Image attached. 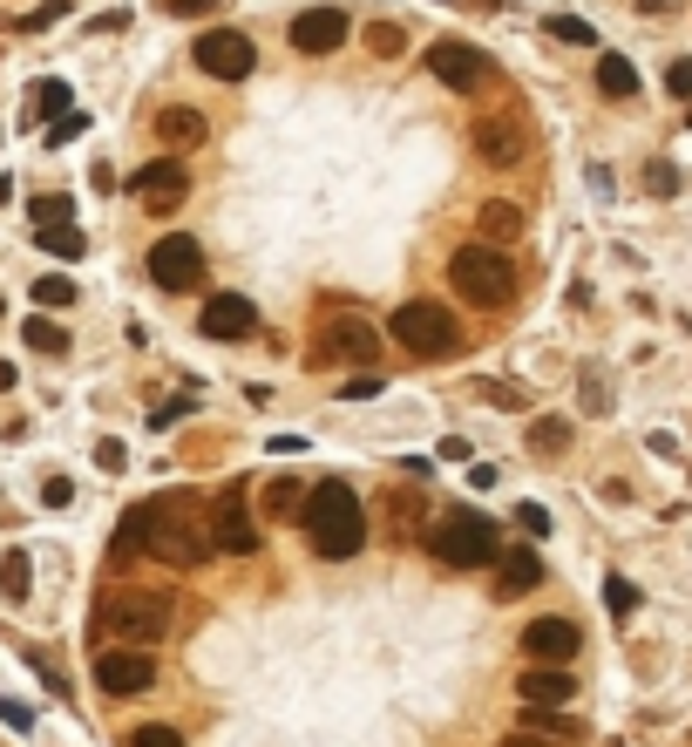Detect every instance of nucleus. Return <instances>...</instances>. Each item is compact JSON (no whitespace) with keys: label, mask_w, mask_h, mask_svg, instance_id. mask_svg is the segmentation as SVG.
<instances>
[{"label":"nucleus","mask_w":692,"mask_h":747,"mask_svg":"<svg viewBox=\"0 0 692 747\" xmlns=\"http://www.w3.org/2000/svg\"><path fill=\"white\" fill-rule=\"evenodd\" d=\"M89 190H102V198H109V190H116V171H109V164H96V171H89Z\"/></svg>","instance_id":"49530a36"},{"label":"nucleus","mask_w":692,"mask_h":747,"mask_svg":"<svg viewBox=\"0 0 692 747\" xmlns=\"http://www.w3.org/2000/svg\"><path fill=\"white\" fill-rule=\"evenodd\" d=\"M21 340H28L34 353H68V333H62V327L48 320V312H34V320L21 327Z\"/></svg>","instance_id":"bb28decb"},{"label":"nucleus","mask_w":692,"mask_h":747,"mask_svg":"<svg viewBox=\"0 0 692 747\" xmlns=\"http://www.w3.org/2000/svg\"><path fill=\"white\" fill-rule=\"evenodd\" d=\"M387 333L415 353V361H455L462 353V320L448 306H435V299H407L387 320Z\"/></svg>","instance_id":"39448f33"},{"label":"nucleus","mask_w":692,"mask_h":747,"mask_svg":"<svg viewBox=\"0 0 692 747\" xmlns=\"http://www.w3.org/2000/svg\"><path fill=\"white\" fill-rule=\"evenodd\" d=\"M475 231H482V245H509L516 231H523V211L503 205V198H488V205L475 211Z\"/></svg>","instance_id":"412c9836"},{"label":"nucleus","mask_w":692,"mask_h":747,"mask_svg":"<svg viewBox=\"0 0 692 747\" xmlns=\"http://www.w3.org/2000/svg\"><path fill=\"white\" fill-rule=\"evenodd\" d=\"M529 442H537L543 455H563V449H570V421H563V415H543L537 428H529Z\"/></svg>","instance_id":"c85d7f7f"},{"label":"nucleus","mask_w":692,"mask_h":747,"mask_svg":"<svg viewBox=\"0 0 692 747\" xmlns=\"http://www.w3.org/2000/svg\"><path fill=\"white\" fill-rule=\"evenodd\" d=\"M299 509H306V490L293 483V476H278V483H265V517H299Z\"/></svg>","instance_id":"393cba45"},{"label":"nucleus","mask_w":692,"mask_h":747,"mask_svg":"<svg viewBox=\"0 0 692 747\" xmlns=\"http://www.w3.org/2000/svg\"><path fill=\"white\" fill-rule=\"evenodd\" d=\"M516 524H523L529 537H550V509H543V503H523V509H516Z\"/></svg>","instance_id":"e433bc0d"},{"label":"nucleus","mask_w":692,"mask_h":747,"mask_svg":"<svg viewBox=\"0 0 692 747\" xmlns=\"http://www.w3.org/2000/svg\"><path fill=\"white\" fill-rule=\"evenodd\" d=\"M597 89H604L611 102H625V96H638V68H631L625 55H604V62H597Z\"/></svg>","instance_id":"b1692460"},{"label":"nucleus","mask_w":692,"mask_h":747,"mask_svg":"<svg viewBox=\"0 0 692 747\" xmlns=\"http://www.w3.org/2000/svg\"><path fill=\"white\" fill-rule=\"evenodd\" d=\"M81 130H89V116H81V109H62V116H55V123H48V150H62V143H75Z\"/></svg>","instance_id":"72a5a7b5"},{"label":"nucleus","mask_w":692,"mask_h":747,"mask_svg":"<svg viewBox=\"0 0 692 747\" xmlns=\"http://www.w3.org/2000/svg\"><path fill=\"white\" fill-rule=\"evenodd\" d=\"M645 184H651V198H672V190H679V171H672V164H651Z\"/></svg>","instance_id":"79ce46f5"},{"label":"nucleus","mask_w":692,"mask_h":747,"mask_svg":"<svg viewBox=\"0 0 692 747\" xmlns=\"http://www.w3.org/2000/svg\"><path fill=\"white\" fill-rule=\"evenodd\" d=\"M150 279H156L163 293H190V286L204 279V245L190 239V231L156 239V252H150Z\"/></svg>","instance_id":"1a4fd4ad"},{"label":"nucleus","mask_w":692,"mask_h":747,"mask_svg":"<svg viewBox=\"0 0 692 747\" xmlns=\"http://www.w3.org/2000/svg\"><path fill=\"white\" fill-rule=\"evenodd\" d=\"M638 8H645V14H672V8H679V0H638Z\"/></svg>","instance_id":"de8ad7c7"},{"label":"nucleus","mask_w":692,"mask_h":747,"mask_svg":"<svg viewBox=\"0 0 692 747\" xmlns=\"http://www.w3.org/2000/svg\"><path fill=\"white\" fill-rule=\"evenodd\" d=\"M366 55H381V62L407 55V34H400L394 21H374V28H366Z\"/></svg>","instance_id":"cd10ccee"},{"label":"nucleus","mask_w":692,"mask_h":747,"mask_svg":"<svg viewBox=\"0 0 692 747\" xmlns=\"http://www.w3.org/2000/svg\"><path fill=\"white\" fill-rule=\"evenodd\" d=\"M604 605H611V618H631V612H638V584H631V578H611V584H604Z\"/></svg>","instance_id":"473e14b6"},{"label":"nucleus","mask_w":692,"mask_h":747,"mask_svg":"<svg viewBox=\"0 0 692 747\" xmlns=\"http://www.w3.org/2000/svg\"><path fill=\"white\" fill-rule=\"evenodd\" d=\"M340 395H347V402H374V395H381V374H353Z\"/></svg>","instance_id":"a19ab883"},{"label":"nucleus","mask_w":692,"mask_h":747,"mask_svg":"<svg viewBox=\"0 0 692 747\" xmlns=\"http://www.w3.org/2000/svg\"><path fill=\"white\" fill-rule=\"evenodd\" d=\"M299 524H306V537H312V550H319L326 564H347V558H360V550H366V503L347 483L306 490Z\"/></svg>","instance_id":"f257e3e1"},{"label":"nucleus","mask_w":692,"mask_h":747,"mask_svg":"<svg viewBox=\"0 0 692 747\" xmlns=\"http://www.w3.org/2000/svg\"><path fill=\"white\" fill-rule=\"evenodd\" d=\"M34 224H68V198H41L34 205Z\"/></svg>","instance_id":"37998d69"},{"label":"nucleus","mask_w":692,"mask_h":747,"mask_svg":"<svg viewBox=\"0 0 692 747\" xmlns=\"http://www.w3.org/2000/svg\"><path fill=\"white\" fill-rule=\"evenodd\" d=\"M28 592H34V564H28V550H8V558H0V598L21 605Z\"/></svg>","instance_id":"5701e85b"},{"label":"nucleus","mask_w":692,"mask_h":747,"mask_svg":"<svg viewBox=\"0 0 692 747\" xmlns=\"http://www.w3.org/2000/svg\"><path fill=\"white\" fill-rule=\"evenodd\" d=\"M62 14H68V0H41L34 14H21V34H41V28H55Z\"/></svg>","instance_id":"f704fd0d"},{"label":"nucleus","mask_w":692,"mask_h":747,"mask_svg":"<svg viewBox=\"0 0 692 747\" xmlns=\"http://www.w3.org/2000/svg\"><path fill=\"white\" fill-rule=\"evenodd\" d=\"M197 327L211 333V340H252L259 333V306L244 299V293H211L197 312Z\"/></svg>","instance_id":"4468645a"},{"label":"nucleus","mask_w":692,"mask_h":747,"mask_svg":"<svg viewBox=\"0 0 692 747\" xmlns=\"http://www.w3.org/2000/svg\"><path fill=\"white\" fill-rule=\"evenodd\" d=\"M0 387H14V367H8V361H0Z\"/></svg>","instance_id":"09e8293b"},{"label":"nucleus","mask_w":692,"mask_h":747,"mask_svg":"<svg viewBox=\"0 0 692 747\" xmlns=\"http://www.w3.org/2000/svg\"><path fill=\"white\" fill-rule=\"evenodd\" d=\"M0 721H8L14 734H28V727H34V714H28V706H21V700H0Z\"/></svg>","instance_id":"a18cd8bd"},{"label":"nucleus","mask_w":692,"mask_h":747,"mask_svg":"<svg viewBox=\"0 0 692 747\" xmlns=\"http://www.w3.org/2000/svg\"><path fill=\"white\" fill-rule=\"evenodd\" d=\"M34 239H41V252H55V259H81V252H89V239H81L75 224H41Z\"/></svg>","instance_id":"a878e982"},{"label":"nucleus","mask_w":692,"mask_h":747,"mask_svg":"<svg viewBox=\"0 0 692 747\" xmlns=\"http://www.w3.org/2000/svg\"><path fill=\"white\" fill-rule=\"evenodd\" d=\"M34 306H41V312L75 306V279H55V272H48V279H34Z\"/></svg>","instance_id":"7c9ffc66"},{"label":"nucleus","mask_w":692,"mask_h":747,"mask_svg":"<svg viewBox=\"0 0 692 747\" xmlns=\"http://www.w3.org/2000/svg\"><path fill=\"white\" fill-rule=\"evenodd\" d=\"M41 503H48V509H68V503H75V483H68V476H48V483H41Z\"/></svg>","instance_id":"4c0bfd02"},{"label":"nucleus","mask_w":692,"mask_h":747,"mask_svg":"<svg viewBox=\"0 0 692 747\" xmlns=\"http://www.w3.org/2000/svg\"><path fill=\"white\" fill-rule=\"evenodd\" d=\"M156 136L171 143V150H197L204 136H211V123H204L190 102H171V109H156Z\"/></svg>","instance_id":"aec40b11"},{"label":"nucleus","mask_w":692,"mask_h":747,"mask_svg":"<svg viewBox=\"0 0 692 747\" xmlns=\"http://www.w3.org/2000/svg\"><path fill=\"white\" fill-rule=\"evenodd\" d=\"M448 286H455L469 306H482V312H503L509 299H516V265L503 259V245H462L455 259H448Z\"/></svg>","instance_id":"20e7f679"},{"label":"nucleus","mask_w":692,"mask_h":747,"mask_svg":"<svg viewBox=\"0 0 692 747\" xmlns=\"http://www.w3.org/2000/svg\"><path fill=\"white\" fill-rule=\"evenodd\" d=\"M190 62L211 75V83H244L252 62H259V48H252V34H238V28H211V34H197Z\"/></svg>","instance_id":"0eeeda50"},{"label":"nucleus","mask_w":692,"mask_h":747,"mask_svg":"<svg viewBox=\"0 0 692 747\" xmlns=\"http://www.w3.org/2000/svg\"><path fill=\"white\" fill-rule=\"evenodd\" d=\"M374 353H381L374 320H333L319 333V361H374Z\"/></svg>","instance_id":"dca6fc26"},{"label":"nucleus","mask_w":692,"mask_h":747,"mask_svg":"<svg viewBox=\"0 0 692 747\" xmlns=\"http://www.w3.org/2000/svg\"><path fill=\"white\" fill-rule=\"evenodd\" d=\"M666 89H672V96H692V55L666 68Z\"/></svg>","instance_id":"c03bdc74"},{"label":"nucleus","mask_w":692,"mask_h":747,"mask_svg":"<svg viewBox=\"0 0 692 747\" xmlns=\"http://www.w3.org/2000/svg\"><path fill=\"white\" fill-rule=\"evenodd\" d=\"M578 625H570V618H529L523 625V652L529 659H537V666H563V659H578Z\"/></svg>","instance_id":"2eb2a0df"},{"label":"nucleus","mask_w":692,"mask_h":747,"mask_svg":"<svg viewBox=\"0 0 692 747\" xmlns=\"http://www.w3.org/2000/svg\"><path fill=\"white\" fill-rule=\"evenodd\" d=\"M96 462L109 469V476H122V469H130V449H122V442H96Z\"/></svg>","instance_id":"ea45409f"},{"label":"nucleus","mask_w":692,"mask_h":747,"mask_svg":"<svg viewBox=\"0 0 692 747\" xmlns=\"http://www.w3.org/2000/svg\"><path fill=\"white\" fill-rule=\"evenodd\" d=\"M163 633H171V598L163 592L122 584V592L96 598V639H109V646H156Z\"/></svg>","instance_id":"7ed1b4c3"},{"label":"nucleus","mask_w":692,"mask_h":747,"mask_svg":"<svg viewBox=\"0 0 692 747\" xmlns=\"http://www.w3.org/2000/svg\"><path fill=\"white\" fill-rule=\"evenodd\" d=\"M428 550L441 564H455V571H482V564H496V524L482 517V509H441L435 530H428Z\"/></svg>","instance_id":"423d86ee"},{"label":"nucleus","mask_w":692,"mask_h":747,"mask_svg":"<svg viewBox=\"0 0 692 747\" xmlns=\"http://www.w3.org/2000/svg\"><path fill=\"white\" fill-rule=\"evenodd\" d=\"M347 42V14L340 8H306L299 21H293V48L299 55H333Z\"/></svg>","instance_id":"f3484780"},{"label":"nucleus","mask_w":692,"mask_h":747,"mask_svg":"<svg viewBox=\"0 0 692 747\" xmlns=\"http://www.w3.org/2000/svg\"><path fill=\"white\" fill-rule=\"evenodd\" d=\"M211 550H224V558H252V550H259V524H252V503H244L238 490L211 503Z\"/></svg>","instance_id":"9b49d317"},{"label":"nucleus","mask_w":692,"mask_h":747,"mask_svg":"<svg viewBox=\"0 0 692 747\" xmlns=\"http://www.w3.org/2000/svg\"><path fill=\"white\" fill-rule=\"evenodd\" d=\"M156 8H163V14H177V21H197V14H211L218 0H156Z\"/></svg>","instance_id":"58836bf2"},{"label":"nucleus","mask_w":692,"mask_h":747,"mask_svg":"<svg viewBox=\"0 0 692 747\" xmlns=\"http://www.w3.org/2000/svg\"><path fill=\"white\" fill-rule=\"evenodd\" d=\"M96 686H102L109 700H136V693L156 686V659H150L143 646H102V652H96Z\"/></svg>","instance_id":"6e6552de"},{"label":"nucleus","mask_w":692,"mask_h":747,"mask_svg":"<svg viewBox=\"0 0 692 747\" xmlns=\"http://www.w3.org/2000/svg\"><path fill=\"white\" fill-rule=\"evenodd\" d=\"M428 75L469 96V89L488 83V62H482V48H469V42H428Z\"/></svg>","instance_id":"f8f14e48"},{"label":"nucleus","mask_w":692,"mask_h":747,"mask_svg":"<svg viewBox=\"0 0 692 747\" xmlns=\"http://www.w3.org/2000/svg\"><path fill=\"white\" fill-rule=\"evenodd\" d=\"M475 156L488 171H516L523 156H529V130H523V116L503 109V116H482L475 123Z\"/></svg>","instance_id":"9d476101"},{"label":"nucleus","mask_w":692,"mask_h":747,"mask_svg":"<svg viewBox=\"0 0 692 747\" xmlns=\"http://www.w3.org/2000/svg\"><path fill=\"white\" fill-rule=\"evenodd\" d=\"M143 537H150V503L130 509V517L116 524V543H109V564H136L143 558Z\"/></svg>","instance_id":"4be33fe9"},{"label":"nucleus","mask_w":692,"mask_h":747,"mask_svg":"<svg viewBox=\"0 0 692 747\" xmlns=\"http://www.w3.org/2000/svg\"><path fill=\"white\" fill-rule=\"evenodd\" d=\"M543 584V558L537 550H496V598H523V592H537Z\"/></svg>","instance_id":"6ab92c4d"},{"label":"nucleus","mask_w":692,"mask_h":747,"mask_svg":"<svg viewBox=\"0 0 692 747\" xmlns=\"http://www.w3.org/2000/svg\"><path fill=\"white\" fill-rule=\"evenodd\" d=\"M130 747H184V734H177V727H136Z\"/></svg>","instance_id":"c9c22d12"},{"label":"nucleus","mask_w":692,"mask_h":747,"mask_svg":"<svg viewBox=\"0 0 692 747\" xmlns=\"http://www.w3.org/2000/svg\"><path fill=\"white\" fill-rule=\"evenodd\" d=\"M130 190H136L150 211H177V205H184V190H190V171L177 164V156H156V164L130 171Z\"/></svg>","instance_id":"ddd939ff"},{"label":"nucleus","mask_w":692,"mask_h":747,"mask_svg":"<svg viewBox=\"0 0 692 747\" xmlns=\"http://www.w3.org/2000/svg\"><path fill=\"white\" fill-rule=\"evenodd\" d=\"M516 693H523V706H570L578 700V673L570 666H529L516 680Z\"/></svg>","instance_id":"a211bd4d"},{"label":"nucleus","mask_w":692,"mask_h":747,"mask_svg":"<svg viewBox=\"0 0 692 747\" xmlns=\"http://www.w3.org/2000/svg\"><path fill=\"white\" fill-rule=\"evenodd\" d=\"M543 28L557 34V42H570V48H591V42H597V34H591V21H578V14H550Z\"/></svg>","instance_id":"2f4dec72"},{"label":"nucleus","mask_w":692,"mask_h":747,"mask_svg":"<svg viewBox=\"0 0 692 747\" xmlns=\"http://www.w3.org/2000/svg\"><path fill=\"white\" fill-rule=\"evenodd\" d=\"M143 558H163V564H204L211 558V509L197 496H163L150 503V537H143Z\"/></svg>","instance_id":"f03ea898"},{"label":"nucleus","mask_w":692,"mask_h":747,"mask_svg":"<svg viewBox=\"0 0 692 747\" xmlns=\"http://www.w3.org/2000/svg\"><path fill=\"white\" fill-rule=\"evenodd\" d=\"M28 109L41 116V123H48V116H62V109H68V83H34V89H28Z\"/></svg>","instance_id":"c756f323"}]
</instances>
